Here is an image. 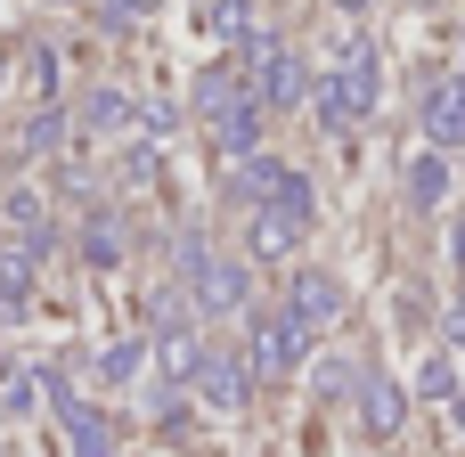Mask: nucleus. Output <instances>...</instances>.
<instances>
[{"label":"nucleus","instance_id":"1","mask_svg":"<svg viewBox=\"0 0 465 457\" xmlns=\"http://www.w3.org/2000/svg\"><path fill=\"white\" fill-rule=\"evenodd\" d=\"M196 114H204L213 155H229V164L262 155V98H253V82H237L229 65H213V74L196 82Z\"/></svg>","mask_w":465,"mask_h":457},{"label":"nucleus","instance_id":"2","mask_svg":"<svg viewBox=\"0 0 465 457\" xmlns=\"http://www.w3.org/2000/svg\"><path fill=\"white\" fill-rule=\"evenodd\" d=\"M376 90H384V65H376V49L351 33L343 41V65L319 82V98H311V114H319V131H343V123H360L368 106H376Z\"/></svg>","mask_w":465,"mask_h":457},{"label":"nucleus","instance_id":"3","mask_svg":"<svg viewBox=\"0 0 465 457\" xmlns=\"http://www.w3.org/2000/svg\"><path fill=\"white\" fill-rule=\"evenodd\" d=\"M245 65H253V90H262V106H302V98L319 90V82H311V65H302V57H294V49H286L270 25L245 41Z\"/></svg>","mask_w":465,"mask_h":457},{"label":"nucleus","instance_id":"4","mask_svg":"<svg viewBox=\"0 0 465 457\" xmlns=\"http://www.w3.org/2000/svg\"><path fill=\"white\" fill-rule=\"evenodd\" d=\"M302 352H311V327H302L294 311L253 319V376H294V368H302Z\"/></svg>","mask_w":465,"mask_h":457},{"label":"nucleus","instance_id":"5","mask_svg":"<svg viewBox=\"0 0 465 457\" xmlns=\"http://www.w3.org/2000/svg\"><path fill=\"white\" fill-rule=\"evenodd\" d=\"M425 139L433 147H458L465 139V74H450V82L425 90Z\"/></svg>","mask_w":465,"mask_h":457},{"label":"nucleus","instance_id":"6","mask_svg":"<svg viewBox=\"0 0 465 457\" xmlns=\"http://www.w3.org/2000/svg\"><path fill=\"white\" fill-rule=\"evenodd\" d=\"M286 311H294L302 327H335V319H343V286H335L327 270H302L294 294H286Z\"/></svg>","mask_w":465,"mask_h":457},{"label":"nucleus","instance_id":"7","mask_svg":"<svg viewBox=\"0 0 465 457\" xmlns=\"http://www.w3.org/2000/svg\"><path fill=\"white\" fill-rule=\"evenodd\" d=\"M196 392H204L213 409H237V401L253 392V368H245L237 352H204V376H196Z\"/></svg>","mask_w":465,"mask_h":457},{"label":"nucleus","instance_id":"8","mask_svg":"<svg viewBox=\"0 0 465 457\" xmlns=\"http://www.w3.org/2000/svg\"><path fill=\"white\" fill-rule=\"evenodd\" d=\"M33 270H41L33 245H0V319H25L33 311Z\"/></svg>","mask_w":465,"mask_h":457},{"label":"nucleus","instance_id":"9","mask_svg":"<svg viewBox=\"0 0 465 457\" xmlns=\"http://www.w3.org/2000/svg\"><path fill=\"white\" fill-rule=\"evenodd\" d=\"M245 286H253V278H245V262H213V270L196 278V311H213V319H229V311L245 303Z\"/></svg>","mask_w":465,"mask_h":457},{"label":"nucleus","instance_id":"10","mask_svg":"<svg viewBox=\"0 0 465 457\" xmlns=\"http://www.w3.org/2000/svg\"><path fill=\"white\" fill-rule=\"evenodd\" d=\"M294 237H302V221H294V213H278V204H262V213H253V262H286V253H294Z\"/></svg>","mask_w":465,"mask_h":457},{"label":"nucleus","instance_id":"11","mask_svg":"<svg viewBox=\"0 0 465 457\" xmlns=\"http://www.w3.org/2000/svg\"><path fill=\"white\" fill-rule=\"evenodd\" d=\"M360 417H368L376 442L401 433V384H392V376H368V384H360Z\"/></svg>","mask_w":465,"mask_h":457},{"label":"nucleus","instance_id":"12","mask_svg":"<svg viewBox=\"0 0 465 457\" xmlns=\"http://www.w3.org/2000/svg\"><path fill=\"white\" fill-rule=\"evenodd\" d=\"M441 196H450V155L433 147V155H417V164H409V204H417V213H433Z\"/></svg>","mask_w":465,"mask_h":457},{"label":"nucleus","instance_id":"13","mask_svg":"<svg viewBox=\"0 0 465 457\" xmlns=\"http://www.w3.org/2000/svg\"><path fill=\"white\" fill-rule=\"evenodd\" d=\"M278 188H286V164H278V155H245V164H237V196H253V213H262Z\"/></svg>","mask_w":465,"mask_h":457},{"label":"nucleus","instance_id":"14","mask_svg":"<svg viewBox=\"0 0 465 457\" xmlns=\"http://www.w3.org/2000/svg\"><path fill=\"white\" fill-rule=\"evenodd\" d=\"M82 262H90V270H114V262H123V229H114V213H90V221H82Z\"/></svg>","mask_w":465,"mask_h":457},{"label":"nucleus","instance_id":"15","mask_svg":"<svg viewBox=\"0 0 465 457\" xmlns=\"http://www.w3.org/2000/svg\"><path fill=\"white\" fill-rule=\"evenodd\" d=\"M65 147V106H33V123H25V155H57Z\"/></svg>","mask_w":465,"mask_h":457},{"label":"nucleus","instance_id":"16","mask_svg":"<svg viewBox=\"0 0 465 457\" xmlns=\"http://www.w3.org/2000/svg\"><path fill=\"white\" fill-rule=\"evenodd\" d=\"M204 33H221V41H253L262 25L245 16V0H204Z\"/></svg>","mask_w":465,"mask_h":457},{"label":"nucleus","instance_id":"17","mask_svg":"<svg viewBox=\"0 0 465 457\" xmlns=\"http://www.w3.org/2000/svg\"><path fill=\"white\" fill-rule=\"evenodd\" d=\"M417 384H425V401H441V409H465V401H458V376H450V360H441V352L425 360V376H417Z\"/></svg>","mask_w":465,"mask_h":457},{"label":"nucleus","instance_id":"18","mask_svg":"<svg viewBox=\"0 0 465 457\" xmlns=\"http://www.w3.org/2000/svg\"><path fill=\"white\" fill-rule=\"evenodd\" d=\"M131 368H139V343H106V352H98V376H106V384H131Z\"/></svg>","mask_w":465,"mask_h":457},{"label":"nucleus","instance_id":"19","mask_svg":"<svg viewBox=\"0 0 465 457\" xmlns=\"http://www.w3.org/2000/svg\"><path fill=\"white\" fill-rule=\"evenodd\" d=\"M123 114H131V98H123V90H98V98H90V131H114Z\"/></svg>","mask_w":465,"mask_h":457},{"label":"nucleus","instance_id":"20","mask_svg":"<svg viewBox=\"0 0 465 457\" xmlns=\"http://www.w3.org/2000/svg\"><path fill=\"white\" fill-rule=\"evenodd\" d=\"M441 335H450V343H458V352H465V294H458V303H450V319H441Z\"/></svg>","mask_w":465,"mask_h":457},{"label":"nucleus","instance_id":"21","mask_svg":"<svg viewBox=\"0 0 465 457\" xmlns=\"http://www.w3.org/2000/svg\"><path fill=\"white\" fill-rule=\"evenodd\" d=\"M450 253H458V270H465V221H458V229H450Z\"/></svg>","mask_w":465,"mask_h":457},{"label":"nucleus","instance_id":"22","mask_svg":"<svg viewBox=\"0 0 465 457\" xmlns=\"http://www.w3.org/2000/svg\"><path fill=\"white\" fill-rule=\"evenodd\" d=\"M335 8H343V16H360V8H368V0H335Z\"/></svg>","mask_w":465,"mask_h":457},{"label":"nucleus","instance_id":"23","mask_svg":"<svg viewBox=\"0 0 465 457\" xmlns=\"http://www.w3.org/2000/svg\"><path fill=\"white\" fill-rule=\"evenodd\" d=\"M131 8H155V0H131Z\"/></svg>","mask_w":465,"mask_h":457},{"label":"nucleus","instance_id":"24","mask_svg":"<svg viewBox=\"0 0 465 457\" xmlns=\"http://www.w3.org/2000/svg\"><path fill=\"white\" fill-rule=\"evenodd\" d=\"M458 425H465V409H458Z\"/></svg>","mask_w":465,"mask_h":457},{"label":"nucleus","instance_id":"25","mask_svg":"<svg viewBox=\"0 0 465 457\" xmlns=\"http://www.w3.org/2000/svg\"><path fill=\"white\" fill-rule=\"evenodd\" d=\"M0 74H8V65H0Z\"/></svg>","mask_w":465,"mask_h":457}]
</instances>
